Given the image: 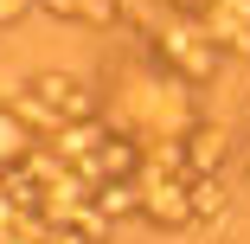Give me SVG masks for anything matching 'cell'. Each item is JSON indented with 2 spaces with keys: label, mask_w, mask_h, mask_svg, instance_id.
<instances>
[{
  "label": "cell",
  "mask_w": 250,
  "mask_h": 244,
  "mask_svg": "<svg viewBox=\"0 0 250 244\" xmlns=\"http://www.w3.org/2000/svg\"><path fill=\"white\" fill-rule=\"evenodd\" d=\"M141 200H135V186H122V180H109L103 186V212H135Z\"/></svg>",
  "instance_id": "6da1fadb"
},
{
  "label": "cell",
  "mask_w": 250,
  "mask_h": 244,
  "mask_svg": "<svg viewBox=\"0 0 250 244\" xmlns=\"http://www.w3.org/2000/svg\"><path fill=\"white\" fill-rule=\"evenodd\" d=\"M20 7H26V0H0V20H13V13H20Z\"/></svg>",
  "instance_id": "7a4b0ae2"
},
{
  "label": "cell",
  "mask_w": 250,
  "mask_h": 244,
  "mask_svg": "<svg viewBox=\"0 0 250 244\" xmlns=\"http://www.w3.org/2000/svg\"><path fill=\"white\" fill-rule=\"evenodd\" d=\"M244 174H250V161H244Z\"/></svg>",
  "instance_id": "3957f363"
}]
</instances>
